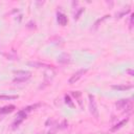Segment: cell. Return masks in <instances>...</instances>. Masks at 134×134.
<instances>
[{"instance_id": "cell-7", "label": "cell", "mask_w": 134, "mask_h": 134, "mask_svg": "<svg viewBox=\"0 0 134 134\" xmlns=\"http://www.w3.org/2000/svg\"><path fill=\"white\" fill-rule=\"evenodd\" d=\"M57 20H58V22H59V24L60 25H66L67 24V17L64 15V14H62V13H58V15H57Z\"/></svg>"}, {"instance_id": "cell-13", "label": "cell", "mask_w": 134, "mask_h": 134, "mask_svg": "<svg viewBox=\"0 0 134 134\" xmlns=\"http://www.w3.org/2000/svg\"><path fill=\"white\" fill-rule=\"evenodd\" d=\"M72 95L77 99V103H79L80 105H82V100H81V92H79V91H73V92H72Z\"/></svg>"}, {"instance_id": "cell-8", "label": "cell", "mask_w": 134, "mask_h": 134, "mask_svg": "<svg viewBox=\"0 0 134 134\" xmlns=\"http://www.w3.org/2000/svg\"><path fill=\"white\" fill-rule=\"evenodd\" d=\"M15 106L14 105H8V106H4L2 108H0V114H7V113H10L15 110Z\"/></svg>"}, {"instance_id": "cell-19", "label": "cell", "mask_w": 134, "mask_h": 134, "mask_svg": "<svg viewBox=\"0 0 134 134\" xmlns=\"http://www.w3.org/2000/svg\"><path fill=\"white\" fill-rule=\"evenodd\" d=\"M55 132H57V130H55V129H51L50 131H48V133H47V134H55Z\"/></svg>"}, {"instance_id": "cell-2", "label": "cell", "mask_w": 134, "mask_h": 134, "mask_svg": "<svg viewBox=\"0 0 134 134\" xmlns=\"http://www.w3.org/2000/svg\"><path fill=\"white\" fill-rule=\"evenodd\" d=\"M15 74H16V77L14 79V83H23L25 81H27L28 79H30L31 76V73L29 71H24V70H18V71H15Z\"/></svg>"}, {"instance_id": "cell-1", "label": "cell", "mask_w": 134, "mask_h": 134, "mask_svg": "<svg viewBox=\"0 0 134 134\" xmlns=\"http://www.w3.org/2000/svg\"><path fill=\"white\" fill-rule=\"evenodd\" d=\"M115 106L118 110L124 109L126 112H131L133 109V100H132V98H122V99L117 100Z\"/></svg>"}, {"instance_id": "cell-14", "label": "cell", "mask_w": 134, "mask_h": 134, "mask_svg": "<svg viewBox=\"0 0 134 134\" xmlns=\"http://www.w3.org/2000/svg\"><path fill=\"white\" fill-rule=\"evenodd\" d=\"M18 95H0V99H16Z\"/></svg>"}, {"instance_id": "cell-20", "label": "cell", "mask_w": 134, "mask_h": 134, "mask_svg": "<svg viewBox=\"0 0 134 134\" xmlns=\"http://www.w3.org/2000/svg\"><path fill=\"white\" fill-rule=\"evenodd\" d=\"M39 134H41V133H39Z\"/></svg>"}, {"instance_id": "cell-6", "label": "cell", "mask_w": 134, "mask_h": 134, "mask_svg": "<svg viewBox=\"0 0 134 134\" xmlns=\"http://www.w3.org/2000/svg\"><path fill=\"white\" fill-rule=\"evenodd\" d=\"M28 65L34 66V67H38V68H52V65L46 64V63H41V62H29Z\"/></svg>"}, {"instance_id": "cell-16", "label": "cell", "mask_w": 134, "mask_h": 134, "mask_svg": "<svg viewBox=\"0 0 134 134\" xmlns=\"http://www.w3.org/2000/svg\"><path fill=\"white\" fill-rule=\"evenodd\" d=\"M109 17H110V16H108V15H106V16H104L103 18H100V19H98V20H97V21H96V22L94 23V28H96V27L98 26V24H99V23H102V22H103L104 20H106V19H107V18H109Z\"/></svg>"}, {"instance_id": "cell-4", "label": "cell", "mask_w": 134, "mask_h": 134, "mask_svg": "<svg viewBox=\"0 0 134 134\" xmlns=\"http://www.w3.org/2000/svg\"><path fill=\"white\" fill-rule=\"evenodd\" d=\"M86 72H87V69H80V70H77L75 73H73V74L70 76L68 83H69V84H74V83H76Z\"/></svg>"}, {"instance_id": "cell-12", "label": "cell", "mask_w": 134, "mask_h": 134, "mask_svg": "<svg viewBox=\"0 0 134 134\" xmlns=\"http://www.w3.org/2000/svg\"><path fill=\"white\" fill-rule=\"evenodd\" d=\"M40 105L39 104H35V105H30V106H28V107H26V108H24L23 109V111L25 112V113H28V112H30V111H32L34 109H36L37 107H39Z\"/></svg>"}, {"instance_id": "cell-18", "label": "cell", "mask_w": 134, "mask_h": 134, "mask_svg": "<svg viewBox=\"0 0 134 134\" xmlns=\"http://www.w3.org/2000/svg\"><path fill=\"white\" fill-rule=\"evenodd\" d=\"M126 72H127V73H129L131 76L133 75V70H132V69H127V70H126Z\"/></svg>"}, {"instance_id": "cell-9", "label": "cell", "mask_w": 134, "mask_h": 134, "mask_svg": "<svg viewBox=\"0 0 134 134\" xmlns=\"http://www.w3.org/2000/svg\"><path fill=\"white\" fill-rule=\"evenodd\" d=\"M129 121V117H127L126 119H122V120H120L118 124H116L115 126H113L112 128H111V132H114V131H116V130H118V129H120V128H122L127 122Z\"/></svg>"}, {"instance_id": "cell-11", "label": "cell", "mask_w": 134, "mask_h": 134, "mask_svg": "<svg viewBox=\"0 0 134 134\" xmlns=\"http://www.w3.org/2000/svg\"><path fill=\"white\" fill-rule=\"evenodd\" d=\"M64 99H65V103L70 107V108H74V104L72 103V100H71V98H70V96L69 95H65V97H64Z\"/></svg>"}, {"instance_id": "cell-17", "label": "cell", "mask_w": 134, "mask_h": 134, "mask_svg": "<svg viewBox=\"0 0 134 134\" xmlns=\"http://www.w3.org/2000/svg\"><path fill=\"white\" fill-rule=\"evenodd\" d=\"M83 10H84V8H80V9H79V12H77V13L74 15V19H77V18L80 17V15L83 13Z\"/></svg>"}, {"instance_id": "cell-5", "label": "cell", "mask_w": 134, "mask_h": 134, "mask_svg": "<svg viewBox=\"0 0 134 134\" xmlns=\"http://www.w3.org/2000/svg\"><path fill=\"white\" fill-rule=\"evenodd\" d=\"M58 62L61 63V64H67L70 62V55L66 52L64 53H61L59 57H58Z\"/></svg>"}, {"instance_id": "cell-3", "label": "cell", "mask_w": 134, "mask_h": 134, "mask_svg": "<svg viewBox=\"0 0 134 134\" xmlns=\"http://www.w3.org/2000/svg\"><path fill=\"white\" fill-rule=\"evenodd\" d=\"M89 110L91 112V114L97 118L98 117V109H97V105H96V100L94 95L89 94Z\"/></svg>"}, {"instance_id": "cell-15", "label": "cell", "mask_w": 134, "mask_h": 134, "mask_svg": "<svg viewBox=\"0 0 134 134\" xmlns=\"http://www.w3.org/2000/svg\"><path fill=\"white\" fill-rule=\"evenodd\" d=\"M23 120H24V119L17 117V118H16V120L13 122V128H14V129H16V128H17V127H18V126H19V125H20V124H21Z\"/></svg>"}, {"instance_id": "cell-10", "label": "cell", "mask_w": 134, "mask_h": 134, "mask_svg": "<svg viewBox=\"0 0 134 134\" xmlns=\"http://www.w3.org/2000/svg\"><path fill=\"white\" fill-rule=\"evenodd\" d=\"M112 88L115 90L124 91V90H129L132 88V85H112Z\"/></svg>"}]
</instances>
